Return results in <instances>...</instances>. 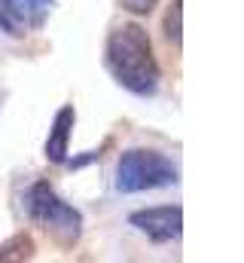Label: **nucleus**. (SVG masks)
Instances as JSON below:
<instances>
[{
	"label": "nucleus",
	"mask_w": 244,
	"mask_h": 263,
	"mask_svg": "<svg viewBox=\"0 0 244 263\" xmlns=\"http://www.w3.org/2000/svg\"><path fill=\"white\" fill-rule=\"evenodd\" d=\"M107 67L122 89L153 95L159 89V62L150 34L137 22H125L107 37Z\"/></svg>",
	"instance_id": "1"
},
{
	"label": "nucleus",
	"mask_w": 244,
	"mask_h": 263,
	"mask_svg": "<svg viewBox=\"0 0 244 263\" xmlns=\"http://www.w3.org/2000/svg\"><path fill=\"white\" fill-rule=\"evenodd\" d=\"M25 205H28V214L34 223H40L46 230V236L61 245V248H73L83 236V214L67 205L64 199L46 184V181H37L28 196H25Z\"/></svg>",
	"instance_id": "2"
},
{
	"label": "nucleus",
	"mask_w": 244,
	"mask_h": 263,
	"mask_svg": "<svg viewBox=\"0 0 244 263\" xmlns=\"http://www.w3.org/2000/svg\"><path fill=\"white\" fill-rule=\"evenodd\" d=\"M177 184V168L156 150H128L116 165L119 193H147Z\"/></svg>",
	"instance_id": "3"
},
{
	"label": "nucleus",
	"mask_w": 244,
	"mask_h": 263,
	"mask_svg": "<svg viewBox=\"0 0 244 263\" xmlns=\"http://www.w3.org/2000/svg\"><path fill=\"white\" fill-rule=\"evenodd\" d=\"M55 0H0V31L9 37H25L37 31Z\"/></svg>",
	"instance_id": "4"
},
{
	"label": "nucleus",
	"mask_w": 244,
	"mask_h": 263,
	"mask_svg": "<svg viewBox=\"0 0 244 263\" xmlns=\"http://www.w3.org/2000/svg\"><path fill=\"white\" fill-rule=\"evenodd\" d=\"M128 223L134 230H140L147 239L153 242H174L180 239L183 233V211L177 205H162V208H144V211H134L128 217Z\"/></svg>",
	"instance_id": "5"
},
{
	"label": "nucleus",
	"mask_w": 244,
	"mask_h": 263,
	"mask_svg": "<svg viewBox=\"0 0 244 263\" xmlns=\"http://www.w3.org/2000/svg\"><path fill=\"white\" fill-rule=\"evenodd\" d=\"M73 120H76L73 107L64 104L58 110V117H55V123H52V129H49V138H46V156H49V162H64L67 159V141H70Z\"/></svg>",
	"instance_id": "6"
},
{
	"label": "nucleus",
	"mask_w": 244,
	"mask_h": 263,
	"mask_svg": "<svg viewBox=\"0 0 244 263\" xmlns=\"http://www.w3.org/2000/svg\"><path fill=\"white\" fill-rule=\"evenodd\" d=\"M34 257V239L28 233L12 236L6 245H0V263L6 260H31Z\"/></svg>",
	"instance_id": "7"
},
{
	"label": "nucleus",
	"mask_w": 244,
	"mask_h": 263,
	"mask_svg": "<svg viewBox=\"0 0 244 263\" xmlns=\"http://www.w3.org/2000/svg\"><path fill=\"white\" fill-rule=\"evenodd\" d=\"M162 31H165V40L171 46H183V0H174L165 12V22H162Z\"/></svg>",
	"instance_id": "8"
},
{
	"label": "nucleus",
	"mask_w": 244,
	"mask_h": 263,
	"mask_svg": "<svg viewBox=\"0 0 244 263\" xmlns=\"http://www.w3.org/2000/svg\"><path fill=\"white\" fill-rule=\"evenodd\" d=\"M156 3L159 0H119V6L125 12H131V15H147V12H153Z\"/></svg>",
	"instance_id": "9"
}]
</instances>
